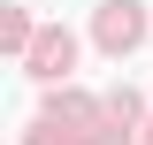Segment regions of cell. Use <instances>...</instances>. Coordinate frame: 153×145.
Masks as SVG:
<instances>
[{"label": "cell", "instance_id": "obj_1", "mask_svg": "<svg viewBox=\"0 0 153 145\" xmlns=\"http://www.w3.org/2000/svg\"><path fill=\"white\" fill-rule=\"evenodd\" d=\"M92 38L107 46V54H130L138 38H146V8H138V0H107L100 23H92Z\"/></svg>", "mask_w": 153, "mask_h": 145}, {"label": "cell", "instance_id": "obj_2", "mask_svg": "<svg viewBox=\"0 0 153 145\" xmlns=\"http://www.w3.org/2000/svg\"><path fill=\"white\" fill-rule=\"evenodd\" d=\"M69 61H76V38L69 31H38V46L23 54V69H31L38 84H54V76H69Z\"/></svg>", "mask_w": 153, "mask_h": 145}, {"label": "cell", "instance_id": "obj_3", "mask_svg": "<svg viewBox=\"0 0 153 145\" xmlns=\"http://www.w3.org/2000/svg\"><path fill=\"white\" fill-rule=\"evenodd\" d=\"M54 130H61V122H31V138H23V145H69V138H54Z\"/></svg>", "mask_w": 153, "mask_h": 145}]
</instances>
